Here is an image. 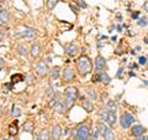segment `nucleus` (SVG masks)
Instances as JSON below:
<instances>
[{
    "label": "nucleus",
    "mask_w": 148,
    "mask_h": 140,
    "mask_svg": "<svg viewBox=\"0 0 148 140\" xmlns=\"http://www.w3.org/2000/svg\"><path fill=\"white\" fill-rule=\"evenodd\" d=\"M91 69H92V64H91V61L89 60V57H86V56H80L77 61L78 73H79L83 78H85L88 74L91 72Z\"/></svg>",
    "instance_id": "nucleus-1"
},
{
    "label": "nucleus",
    "mask_w": 148,
    "mask_h": 140,
    "mask_svg": "<svg viewBox=\"0 0 148 140\" xmlns=\"http://www.w3.org/2000/svg\"><path fill=\"white\" fill-rule=\"evenodd\" d=\"M77 97H78V89L75 87H68L64 91V103H66V107L68 109L73 107Z\"/></svg>",
    "instance_id": "nucleus-2"
},
{
    "label": "nucleus",
    "mask_w": 148,
    "mask_h": 140,
    "mask_svg": "<svg viewBox=\"0 0 148 140\" xmlns=\"http://www.w3.org/2000/svg\"><path fill=\"white\" fill-rule=\"evenodd\" d=\"M89 135H90V130L86 124H80L79 127H78L77 135H75L77 140H88L89 139Z\"/></svg>",
    "instance_id": "nucleus-3"
},
{
    "label": "nucleus",
    "mask_w": 148,
    "mask_h": 140,
    "mask_svg": "<svg viewBox=\"0 0 148 140\" xmlns=\"http://www.w3.org/2000/svg\"><path fill=\"white\" fill-rule=\"evenodd\" d=\"M135 116L132 114H130L128 112H125V113L121 115V120H120V124H121V128L123 129H128L131 125L135 123Z\"/></svg>",
    "instance_id": "nucleus-4"
},
{
    "label": "nucleus",
    "mask_w": 148,
    "mask_h": 140,
    "mask_svg": "<svg viewBox=\"0 0 148 140\" xmlns=\"http://www.w3.org/2000/svg\"><path fill=\"white\" fill-rule=\"evenodd\" d=\"M106 68V60L104 56L98 55L95 58V73H100L103 72Z\"/></svg>",
    "instance_id": "nucleus-5"
},
{
    "label": "nucleus",
    "mask_w": 148,
    "mask_h": 140,
    "mask_svg": "<svg viewBox=\"0 0 148 140\" xmlns=\"http://www.w3.org/2000/svg\"><path fill=\"white\" fill-rule=\"evenodd\" d=\"M17 37H22V39H29V40H32L35 39L36 36V32L34 29H29V27H24L22 31H17L16 34Z\"/></svg>",
    "instance_id": "nucleus-6"
},
{
    "label": "nucleus",
    "mask_w": 148,
    "mask_h": 140,
    "mask_svg": "<svg viewBox=\"0 0 148 140\" xmlns=\"http://www.w3.org/2000/svg\"><path fill=\"white\" fill-rule=\"evenodd\" d=\"M64 51H66V53L69 56V57H74V56L78 53L79 49H78L77 45H74V44L72 42V44H68V45L64 46Z\"/></svg>",
    "instance_id": "nucleus-7"
},
{
    "label": "nucleus",
    "mask_w": 148,
    "mask_h": 140,
    "mask_svg": "<svg viewBox=\"0 0 148 140\" xmlns=\"http://www.w3.org/2000/svg\"><path fill=\"white\" fill-rule=\"evenodd\" d=\"M47 72H48V66L45 61H40L38 63H37L36 73L38 74V76H45V74H47Z\"/></svg>",
    "instance_id": "nucleus-8"
},
{
    "label": "nucleus",
    "mask_w": 148,
    "mask_h": 140,
    "mask_svg": "<svg viewBox=\"0 0 148 140\" xmlns=\"http://www.w3.org/2000/svg\"><path fill=\"white\" fill-rule=\"evenodd\" d=\"M51 139L52 140H59L62 137V130H61V127L59 125H53L52 129H51Z\"/></svg>",
    "instance_id": "nucleus-9"
},
{
    "label": "nucleus",
    "mask_w": 148,
    "mask_h": 140,
    "mask_svg": "<svg viewBox=\"0 0 148 140\" xmlns=\"http://www.w3.org/2000/svg\"><path fill=\"white\" fill-rule=\"evenodd\" d=\"M146 132V129L142 127V125L140 124H137V125H133V128L131 129V134H132V137H136V138H140L143 135V133Z\"/></svg>",
    "instance_id": "nucleus-10"
},
{
    "label": "nucleus",
    "mask_w": 148,
    "mask_h": 140,
    "mask_svg": "<svg viewBox=\"0 0 148 140\" xmlns=\"http://www.w3.org/2000/svg\"><path fill=\"white\" fill-rule=\"evenodd\" d=\"M74 69L73 68H71V67H68V68H66L64 69V72H63V79L66 82H72L73 79H74Z\"/></svg>",
    "instance_id": "nucleus-11"
},
{
    "label": "nucleus",
    "mask_w": 148,
    "mask_h": 140,
    "mask_svg": "<svg viewBox=\"0 0 148 140\" xmlns=\"http://www.w3.org/2000/svg\"><path fill=\"white\" fill-rule=\"evenodd\" d=\"M105 120H106V122H108L110 125H115V124H116V122H117L116 113H115V112L109 110V112H108V115H106V118H105Z\"/></svg>",
    "instance_id": "nucleus-12"
},
{
    "label": "nucleus",
    "mask_w": 148,
    "mask_h": 140,
    "mask_svg": "<svg viewBox=\"0 0 148 140\" xmlns=\"http://www.w3.org/2000/svg\"><path fill=\"white\" fill-rule=\"evenodd\" d=\"M40 52H41L40 45L37 44V42H34V44L31 45V50H30V53H31V56H32V57H34V58H36V57H38Z\"/></svg>",
    "instance_id": "nucleus-13"
},
{
    "label": "nucleus",
    "mask_w": 148,
    "mask_h": 140,
    "mask_svg": "<svg viewBox=\"0 0 148 140\" xmlns=\"http://www.w3.org/2000/svg\"><path fill=\"white\" fill-rule=\"evenodd\" d=\"M82 107L84 108V110L86 113H91L92 109H94V105H92V102L90 99H84L82 103Z\"/></svg>",
    "instance_id": "nucleus-14"
},
{
    "label": "nucleus",
    "mask_w": 148,
    "mask_h": 140,
    "mask_svg": "<svg viewBox=\"0 0 148 140\" xmlns=\"http://www.w3.org/2000/svg\"><path fill=\"white\" fill-rule=\"evenodd\" d=\"M9 19H10V16H9V12L6 9L1 8V11H0V21H1V24H8L9 22Z\"/></svg>",
    "instance_id": "nucleus-15"
},
{
    "label": "nucleus",
    "mask_w": 148,
    "mask_h": 140,
    "mask_svg": "<svg viewBox=\"0 0 148 140\" xmlns=\"http://www.w3.org/2000/svg\"><path fill=\"white\" fill-rule=\"evenodd\" d=\"M17 133H18L17 120H15V122H12V123L10 124V127H9V135H10V137H15Z\"/></svg>",
    "instance_id": "nucleus-16"
},
{
    "label": "nucleus",
    "mask_w": 148,
    "mask_h": 140,
    "mask_svg": "<svg viewBox=\"0 0 148 140\" xmlns=\"http://www.w3.org/2000/svg\"><path fill=\"white\" fill-rule=\"evenodd\" d=\"M66 103H62V102H59V100H57V103H56V105H54V110L57 112V113H59V114H63L64 113V110H66Z\"/></svg>",
    "instance_id": "nucleus-17"
},
{
    "label": "nucleus",
    "mask_w": 148,
    "mask_h": 140,
    "mask_svg": "<svg viewBox=\"0 0 148 140\" xmlns=\"http://www.w3.org/2000/svg\"><path fill=\"white\" fill-rule=\"evenodd\" d=\"M59 73H61V68H59L58 66L53 67V68L49 71L51 79H58V78H59Z\"/></svg>",
    "instance_id": "nucleus-18"
},
{
    "label": "nucleus",
    "mask_w": 148,
    "mask_h": 140,
    "mask_svg": "<svg viewBox=\"0 0 148 140\" xmlns=\"http://www.w3.org/2000/svg\"><path fill=\"white\" fill-rule=\"evenodd\" d=\"M51 137V135L48 134V132L46 129H42L40 130L38 135H37V140H48V138Z\"/></svg>",
    "instance_id": "nucleus-19"
},
{
    "label": "nucleus",
    "mask_w": 148,
    "mask_h": 140,
    "mask_svg": "<svg viewBox=\"0 0 148 140\" xmlns=\"http://www.w3.org/2000/svg\"><path fill=\"white\" fill-rule=\"evenodd\" d=\"M110 81H111V78L109 77V74L106 73L105 71L100 72V82H103L104 85H109Z\"/></svg>",
    "instance_id": "nucleus-20"
},
{
    "label": "nucleus",
    "mask_w": 148,
    "mask_h": 140,
    "mask_svg": "<svg viewBox=\"0 0 148 140\" xmlns=\"http://www.w3.org/2000/svg\"><path fill=\"white\" fill-rule=\"evenodd\" d=\"M16 52L20 56H26L27 55V49L25 45H17L16 46Z\"/></svg>",
    "instance_id": "nucleus-21"
},
{
    "label": "nucleus",
    "mask_w": 148,
    "mask_h": 140,
    "mask_svg": "<svg viewBox=\"0 0 148 140\" xmlns=\"http://www.w3.org/2000/svg\"><path fill=\"white\" fill-rule=\"evenodd\" d=\"M104 139L105 140H115V134H114V132H112V129L111 128H108V130L105 132Z\"/></svg>",
    "instance_id": "nucleus-22"
},
{
    "label": "nucleus",
    "mask_w": 148,
    "mask_h": 140,
    "mask_svg": "<svg viewBox=\"0 0 148 140\" xmlns=\"http://www.w3.org/2000/svg\"><path fill=\"white\" fill-rule=\"evenodd\" d=\"M86 94L89 96L90 100H95L96 98H98V94H96V91H95V89H92V88H88V89H86Z\"/></svg>",
    "instance_id": "nucleus-23"
},
{
    "label": "nucleus",
    "mask_w": 148,
    "mask_h": 140,
    "mask_svg": "<svg viewBox=\"0 0 148 140\" xmlns=\"http://www.w3.org/2000/svg\"><path fill=\"white\" fill-rule=\"evenodd\" d=\"M108 128H109V127H106V125H105L103 122H99V123H98V130H99V133H100L101 137H104V134H105L106 130H108Z\"/></svg>",
    "instance_id": "nucleus-24"
},
{
    "label": "nucleus",
    "mask_w": 148,
    "mask_h": 140,
    "mask_svg": "<svg viewBox=\"0 0 148 140\" xmlns=\"http://www.w3.org/2000/svg\"><path fill=\"white\" fill-rule=\"evenodd\" d=\"M21 81H24V76L22 74H12L11 76V82L12 83H17V82H21Z\"/></svg>",
    "instance_id": "nucleus-25"
},
{
    "label": "nucleus",
    "mask_w": 148,
    "mask_h": 140,
    "mask_svg": "<svg viewBox=\"0 0 148 140\" xmlns=\"http://www.w3.org/2000/svg\"><path fill=\"white\" fill-rule=\"evenodd\" d=\"M108 109L116 113V110H117V104L115 103L114 100H109V102H108Z\"/></svg>",
    "instance_id": "nucleus-26"
},
{
    "label": "nucleus",
    "mask_w": 148,
    "mask_h": 140,
    "mask_svg": "<svg viewBox=\"0 0 148 140\" xmlns=\"http://www.w3.org/2000/svg\"><path fill=\"white\" fill-rule=\"evenodd\" d=\"M21 114H22L21 109H20V108H17V107H15V105H14V107H12V112H11V115L14 116V118H17V116H20Z\"/></svg>",
    "instance_id": "nucleus-27"
},
{
    "label": "nucleus",
    "mask_w": 148,
    "mask_h": 140,
    "mask_svg": "<svg viewBox=\"0 0 148 140\" xmlns=\"http://www.w3.org/2000/svg\"><path fill=\"white\" fill-rule=\"evenodd\" d=\"M46 4H47V8L49 9V10H53V9L56 8V5L58 4V0H47Z\"/></svg>",
    "instance_id": "nucleus-28"
},
{
    "label": "nucleus",
    "mask_w": 148,
    "mask_h": 140,
    "mask_svg": "<svg viewBox=\"0 0 148 140\" xmlns=\"http://www.w3.org/2000/svg\"><path fill=\"white\" fill-rule=\"evenodd\" d=\"M32 128H34V125H32L31 122H27L24 125V130H25V132H27V133H31L32 132Z\"/></svg>",
    "instance_id": "nucleus-29"
},
{
    "label": "nucleus",
    "mask_w": 148,
    "mask_h": 140,
    "mask_svg": "<svg viewBox=\"0 0 148 140\" xmlns=\"http://www.w3.org/2000/svg\"><path fill=\"white\" fill-rule=\"evenodd\" d=\"M137 24L140 25V26H147V24H148V21H147V17H140L138 19V21H137Z\"/></svg>",
    "instance_id": "nucleus-30"
},
{
    "label": "nucleus",
    "mask_w": 148,
    "mask_h": 140,
    "mask_svg": "<svg viewBox=\"0 0 148 140\" xmlns=\"http://www.w3.org/2000/svg\"><path fill=\"white\" fill-rule=\"evenodd\" d=\"M108 112H109V109H100L99 110V116L100 118H106V115H108Z\"/></svg>",
    "instance_id": "nucleus-31"
},
{
    "label": "nucleus",
    "mask_w": 148,
    "mask_h": 140,
    "mask_svg": "<svg viewBox=\"0 0 148 140\" xmlns=\"http://www.w3.org/2000/svg\"><path fill=\"white\" fill-rule=\"evenodd\" d=\"M59 27H61V29H63V27H64V31H66V29L67 30L72 29V25L71 24H66V22H59Z\"/></svg>",
    "instance_id": "nucleus-32"
},
{
    "label": "nucleus",
    "mask_w": 148,
    "mask_h": 140,
    "mask_svg": "<svg viewBox=\"0 0 148 140\" xmlns=\"http://www.w3.org/2000/svg\"><path fill=\"white\" fill-rule=\"evenodd\" d=\"M91 82L92 83H96V82H100V73H95L91 78Z\"/></svg>",
    "instance_id": "nucleus-33"
},
{
    "label": "nucleus",
    "mask_w": 148,
    "mask_h": 140,
    "mask_svg": "<svg viewBox=\"0 0 148 140\" xmlns=\"http://www.w3.org/2000/svg\"><path fill=\"white\" fill-rule=\"evenodd\" d=\"M77 5H78V4H73V3L69 4V8H71V9H72V11H73V12H75V14L78 12V10H79Z\"/></svg>",
    "instance_id": "nucleus-34"
},
{
    "label": "nucleus",
    "mask_w": 148,
    "mask_h": 140,
    "mask_svg": "<svg viewBox=\"0 0 148 140\" xmlns=\"http://www.w3.org/2000/svg\"><path fill=\"white\" fill-rule=\"evenodd\" d=\"M138 62H140V64H146L147 63V58L145 57V56H141V57L138 58Z\"/></svg>",
    "instance_id": "nucleus-35"
},
{
    "label": "nucleus",
    "mask_w": 148,
    "mask_h": 140,
    "mask_svg": "<svg viewBox=\"0 0 148 140\" xmlns=\"http://www.w3.org/2000/svg\"><path fill=\"white\" fill-rule=\"evenodd\" d=\"M77 4L79 5L80 8H86V3H84V0H78Z\"/></svg>",
    "instance_id": "nucleus-36"
},
{
    "label": "nucleus",
    "mask_w": 148,
    "mask_h": 140,
    "mask_svg": "<svg viewBox=\"0 0 148 140\" xmlns=\"http://www.w3.org/2000/svg\"><path fill=\"white\" fill-rule=\"evenodd\" d=\"M99 130H95V132H94V134H92V139H94V140H98V137H99Z\"/></svg>",
    "instance_id": "nucleus-37"
},
{
    "label": "nucleus",
    "mask_w": 148,
    "mask_h": 140,
    "mask_svg": "<svg viewBox=\"0 0 148 140\" xmlns=\"http://www.w3.org/2000/svg\"><path fill=\"white\" fill-rule=\"evenodd\" d=\"M143 9H145V10L148 12V1H146L145 4H143Z\"/></svg>",
    "instance_id": "nucleus-38"
},
{
    "label": "nucleus",
    "mask_w": 148,
    "mask_h": 140,
    "mask_svg": "<svg viewBox=\"0 0 148 140\" xmlns=\"http://www.w3.org/2000/svg\"><path fill=\"white\" fill-rule=\"evenodd\" d=\"M138 15H140V12L136 11V12H133V14H132V17H133V19H137V17H138Z\"/></svg>",
    "instance_id": "nucleus-39"
},
{
    "label": "nucleus",
    "mask_w": 148,
    "mask_h": 140,
    "mask_svg": "<svg viewBox=\"0 0 148 140\" xmlns=\"http://www.w3.org/2000/svg\"><path fill=\"white\" fill-rule=\"evenodd\" d=\"M137 140H147V138H145V137H140V138H137Z\"/></svg>",
    "instance_id": "nucleus-40"
},
{
    "label": "nucleus",
    "mask_w": 148,
    "mask_h": 140,
    "mask_svg": "<svg viewBox=\"0 0 148 140\" xmlns=\"http://www.w3.org/2000/svg\"><path fill=\"white\" fill-rule=\"evenodd\" d=\"M68 130H69L68 128H66V129H64V135H67V134H68Z\"/></svg>",
    "instance_id": "nucleus-41"
},
{
    "label": "nucleus",
    "mask_w": 148,
    "mask_h": 140,
    "mask_svg": "<svg viewBox=\"0 0 148 140\" xmlns=\"http://www.w3.org/2000/svg\"><path fill=\"white\" fill-rule=\"evenodd\" d=\"M117 30H119V31H121V30H122V27H121V25H119V26H117Z\"/></svg>",
    "instance_id": "nucleus-42"
},
{
    "label": "nucleus",
    "mask_w": 148,
    "mask_h": 140,
    "mask_svg": "<svg viewBox=\"0 0 148 140\" xmlns=\"http://www.w3.org/2000/svg\"><path fill=\"white\" fill-rule=\"evenodd\" d=\"M3 140H9V139H6V138H3Z\"/></svg>",
    "instance_id": "nucleus-43"
},
{
    "label": "nucleus",
    "mask_w": 148,
    "mask_h": 140,
    "mask_svg": "<svg viewBox=\"0 0 148 140\" xmlns=\"http://www.w3.org/2000/svg\"><path fill=\"white\" fill-rule=\"evenodd\" d=\"M147 140H148V137H147Z\"/></svg>",
    "instance_id": "nucleus-44"
}]
</instances>
